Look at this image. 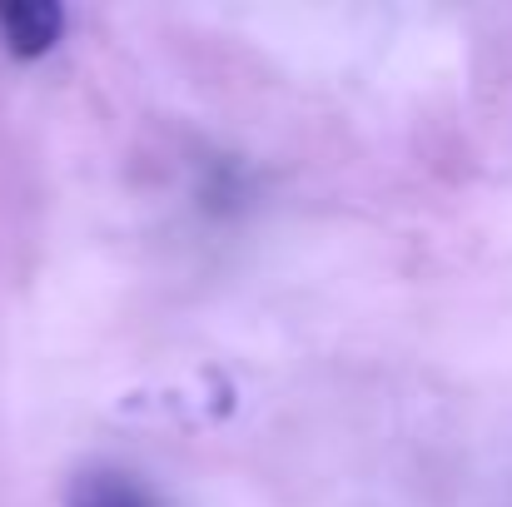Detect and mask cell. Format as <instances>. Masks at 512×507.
Wrapping results in <instances>:
<instances>
[{
  "label": "cell",
  "mask_w": 512,
  "mask_h": 507,
  "mask_svg": "<svg viewBox=\"0 0 512 507\" xmlns=\"http://www.w3.org/2000/svg\"><path fill=\"white\" fill-rule=\"evenodd\" d=\"M60 30H65V10L55 0H5L0 5V40L15 60L50 55Z\"/></svg>",
  "instance_id": "cell-1"
},
{
  "label": "cell",
  "mask_w": 512,
  "mask_h": 507,
  "mask_svg": "<svg viewBox=\"0 0 512 507\" xmlns=\"http://www.w3.org/2000/svg\"><path fill=\"white\" fill-rule=\"evenodd\" d=\"M65 507H160L130 473L115 468H85L70 478L65 488Z\"/></svg>",
  "instance_id": "cell-2"
}]
</instances>
